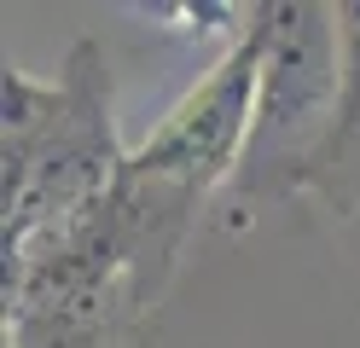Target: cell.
<instances>
[{"label": "cell", "instance_id": "7a4b0ae2", "mask_svg": "<svg viewBox=\"0 0 360 348\" xmlns=\"http://www.w3.org/2000/svg\"><path fill=\"white\" fill-rule=\"evenodd\" d=\"M343 35L337 6H267V58H262V99L233 169L238 203H279L308 192L343 93Z\"/></svg>", "mask_w": 360, "mask_h": 348}, {"label": "cell", "instance_id": "6da1fadb", "mask_svg": "<svg viewBox=\"0 0 360 348\" xmlns=\"http://www.w3.org/2000/svg\"><path fill=\"white\" fill-rule=\"evenodd\" d=\"M87 64L94 46H76L58 87L6 70V250L70 221L122 169L105 128V82Z\"/></svg>", "mask_w": 360, "mask_h": 348}, {"label": "cell", "instance_id": "277c9868", "mask_svg": "<svg viewBox=\"0 0 360 348\" xmlns=\"http://www.w3.org/2000/svg\"><path fill=\"white\" fill-rule=\"evenodd\" d=\"M337 35H343V93H337L331 139L308 174V192L331 215L360 209V6H337Z\"/></svg>", "mask_w": 360, "mask_h": 348}, {"label": "cell", "instance_id": "3957f363", "mask_svg": "<svg viewBox=\"0 0 360 348\" xmlns=\"http://www.w3.org/2000/svg\"><path fill=\"white\" fill-rule=\"evenodd\" d=\"M262 58H267V6L256 12L250 35L215 64V76L198 93H186L174 105V116L134 157H122V174L198 209L210 186L221 174H233L244 157V139H250V122H256L250 93L262 87Z\"/></svg>", "mask_w": 360, "mask_h": 348}]
</instances>
